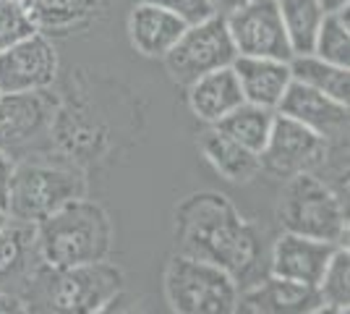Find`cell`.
Returning <instances> with one entry per match:
<instances>
[{"instance_id": "1", "label": "cell", "mask_w": 350, "mask_h": 314, "mask_svg": "<svg viewBox=\"0 0 350 314\" xmlns=\"http://www.w3.org/2000/svg\"><path fill=\"white\" fill-rule=\"evenodd\" d=\"M180 254L219 265L235 275L251 265L256 254L254 233L225 196L196 194L178 212Z\"/></svg>"}, {"instance_id": "2", "label": "cell", "mask_w": 350, "mask_h": 314, "mask_svg": "<svg viewBox=\"0 0 350 314\" xmlns=\"http://www.w3.org/2000/svg\"><path fill=\"white\" fill-rule=\"evenodd\" d=\"M34 246L37 259L53 270L100 262L110 254L113 225L100 205L79 196L34 225Z\"/></svg>"}, {"instance_id": "3", "label": "cell", "mask_w": 350, "mask_h": 314, "mask_svg": "<svg viewBox=\"0 0 350 314\" xmlns=\"http://www.w3.org/2000/svg\"><path fill=\"white\" fill-rule=\"evenodd\" d=\"M37 299L53 312H100L123 291V272L105 259L53 270L34 278Z\"/></svg>"}, {"instance_id": "4", "label": "cell", "mask_w": 350, "mask_h": 314, "mask_svg": "<svg viewBox=\"0 0 350 314\" xmlns=\"http://www.w3.org/2000/svg\"><path fill=\"white\" fill-rule=\"evenodd\" d=\"M165 293L175 312L228 314L238 304V283L219 265L178 254L165 272Z\"/></svg>"}, {"instance_id": "5", "label": "cell", "mask_w": 350, "mask_h": 314, "mask_svg": "<svg viewBox=\"0 0 350 314\" xmlns=\"http://www.w3.org/2000/svg\"><path fill=\"white\" fill-rule=\"evenodd\" d=\"M280 220L291 233L332 241L337 246H342V239L348 236L342 202L324 181L311 173H295L288 179L280 202Z\"/></svg>"}, {"instance_id": "6", "label": "cell", "mask_w": 350, "mask_h": 314, "mask_svg": "<svg viewBox=\"0 0 350 314\" xmlns=\"http://www.w3.org/2000/svg\"><path fill=\"white\" fill-rule=\"evenodd\" d=\"M79 196H84V181L73 170L27 163L14 168L5 212L11 220L37 225L50 212Z\"/></svg>"}, {"instance_id": "7", "label": "cell", "mask_w": 350, "mask_h": 314, "mask_svg": "<svg viewBox=\"0 0 350 314\" xmlns=\"http://www.w3.org/2000/svg\"><path fill=\"white\" fill-rule=\"evenodd\" d=\"M235 45L225 24V16H209L199 24H191L183 29L167 53H165V68L173 76V81L186 84L196 81L199 76L217 71L225 66H233Z\"/></svg>"}, {"instance_id": "8", "label": "cell", "mask_w": 350, "mask_h": 314, "mask_svg": "<svg viewBox=\"0 0 350 314\" xmlns=\"http://www.w3.org/2000/svg\"><path fill=\"white\" fill-rule=\"evenodd\" d=\"M225 24L238 55L291 60L293 47L280 18L278 0H248L225 14Z\"/></svg>"}, {"instance_id": "9", "label": "cell", "mask_w": 350, "mask_h": 314, "mask_svg": "<svg viewBox=\"0 0 350 314\" xmlns=\"http://www.w3.org/2000/svg\"><path fill=\"white\" fill-rule=\"evenodd\" d=\"M327 152H329V142L324 136L278 113L269 139L259 152V160H262V170L291 179L295 173H311L314 168H319L327 160Z\"/></svg>"}, {"instance_id": "10", "label": "cell", "mask_w": 350, "mask_h": 314, "mask_svg": "<svg viewBox=\"0 0 350 314\" xmlns=\"http://www.w3.org/2000/svg\"><path fill=\"white\" fill-rule=\"evenodd\" d=\"M58 74V53L53 42L34 31L0 53V94L47 90Z\"/></svg>"}, {"instance_id": "11", "label": "cell", "mask_w": 350, "mask_h": 314, "mask_svg": "<svg viewBox=\"0 0 350 314\" xmlns=\"http://www.w3.org/2000/svg\"><path fill=\"white\" fill-rule=\"evenodd\" d=\"M275 113L304 123L306 129L317 131L327 142H340L348 134V105L337 103L332 97L295 81V79L288 84Z\"/></svg>"}, {"instance_id": "12", "label": "cell", "mask_w": 350, "mask_h": 314, "mask_svg": "<svg viewBox=\"0 0 350 314\" xmlns=\"http://www.w3.org/2000/svg\"><path fill=\"white\" fill-rule=\"evenodd\" d=\"M337 244L285 231L272 252V275L304 285H319Z\"/></svg>"}, {"instance_id": "13", "label": "cell", "mask_w": 350, "mask_h": 314, "mask_svg": "<svg viewBox=\"0 0 350 314\" xmlns=\"http://www.w3.org/2000/svg\"><path fill=\"white\" fill-rule=\"evenodd\" d=\"M53 107L40 92L0 94V150L11 152L27 147L47 131Z\"/></svg>"}, {"instance_id": "14", "label": "cell", "mask_w": 350, "mask_h": 314, "mask_svg": "<svg viewBox=\"0 0 350 314\" xmlns=\"http://www.w3.org/2000/svg\"><path fill=\"white\" fill-rule=\"evenodd\" d=\"M321 299L314 285L293 283L285 278H267L246 293H238L235 312H264V314H304L319 312Z\"/></svg>"}, {"instance_id": "15", "label": "cell", "mask_w": 350, "mask_h": 314, "mask_svg": "<svg viewBox=\"0 0 350 314\" xmlns=\"http://www.w3.org/2000/svg\"><path fill=\"white\" fill-rule=\"evenodd\" d=\"M233 71L243 92V100L275 110L282 94L293 81L291 63L278 58H254V55H235Z\"/></svg>"}, {"instance_id": "16", "label": "cell", "mask_w": 350, "mask_h": 314, "mask_svg": "<svg viewBox=\"0 0 350 314\" xmlns=\"http://www.w3.org/2000/svg\"><path fill=\"white\" fill-rule=\"evenodd\" d=\"M241 103H246V100H243L233 66L209 71L189 84V105L193 116L212 126L225 118L230 110H235Z\"/></svg>"}, {"instance_id": "17", "label": "cell", "mask_w": 350, "mask_h": 314, "mask_svg": "<svg viewBox=\"0 0 350 314\" xmlns=\"http://www.w3.org/2000/svg\"><path fill=\"white\" fill-rule=\"evenodd\" d=\"M183 29H186V24L178 16L154 3H146V0H142L133 8L131 18H129L133 47L146 58H165V53L178 42Z\"/></svg>"}, {"instance_id": "18", "label": "cell", "mask_w": 350, "mask_h": 314, "mask_svg": "<svg viewBox=\"0 0 350 314\" xmlns=\"http://www.w3.org/2000/svg\"><path fill=\"white\" fill-rule=\"evenodd\" d=\"M199 147L204 152L206 163L217 170L219 176H225L228 181H251L262 173V160L256 152L241 147L238 142H233L230 136H225L219 129H209L202 134Z\"/></svg>"}, {"instance_id": "19", "label": "cell", "mask_w": 350, "mask_h": 314, "mask_svg": "<svg viewBox=\"0 0 350 314\" xmlns=\"http://www.w3.org/2000/svg\"><path fill=\"white\" fill-rule=\"evenodd\" d=\"M288 63H291V74L295 81L332 97L337 103H350V71L345 66L329 63L314 53L293 55Z\"/></svg>"}, {"instance_id": "20", "label": "cell", "mask_w": 350, "mask_h": 314, "mask_svg": "<svg viewBox=\"0 0 350 314\" xmlns=\"http://www.w3.org/2000/svg\"><path fill=\"white\" fill-rule=\"evenodd\" d=\"M275 116L278 113L269 110V107H262V105L254 103H241L225 118L217 120L215 129H219L225 136H230L241 147H246V150L259 155L264 150V144H267V139H269Z\"/></svg>"}, {"instance_id": "21", "label": "cell", "mask_w": 350, "mask_h": 314, "mask_svg": "<svg viewBox=\"0 0 350 314\" xmlns=\"http://www.w3.org/2000/svg\"><path fill=\"white\" fill-rule=\"evenodd\" d=\"M278 8L293 55L311 53L324 18V8L319 5V0H278Z\"/></svg>"}, {"instance_id": "22", "label": "cell", "mask_w": 350, "mask_h": 314, "mask_svg": "<svg viewBox=\"0 0 350 314\" xmlns=\"http://www.w3.org/2000/svg\"><path fill=\"white\" fill-rule=\"evenodd\" d=\"M31 257H37L34 225L8 220V225L0 231V280L24 272L29 267Z\"/></svg>"}, {"instance_id": "23", "label": "cell", "mask_w": 350, "mask_h": 314, "mask_svg": "<svg viewBox=\"0 0 350 314\" xmlns=\"http://www.w3.org/2000/svg\"><path fill=\"white\" fill-rule=\"evenodd\" d=\"M348 5L337 8V11H327L321 18V27L314 40V55L345 66L350 68V21H348Z\"/></svg>"}, {"instance_id": "24", "label": "cell", "mask_w": 350, "mask_h": 314, "mask_svg": "<svg viewBox=\"0 0 350 314\" xmlns=\"http://www.w3.org/2000/svg\"><path fill=\"white\" fill-rule=\"evenodd\" d=\"M321 309H332V312H348L350 304V254L348 246H337L329 265L321 275L319 285ZM319 309V312H321Z\"/></svg>"}, {"instance_id": "25", "label": "cell", "mask_w": 350, "mask_h": 314, "mask_svg": "<svg viewBox=\"0 0 350 314\" xmlns=\"http://www.w3.org/2000/svg\"><path fill=\"white\" fill-rule=\"evenodd\" d=\"M34 31H40L37 14L27 0H0V53Z\"/></svg>"}, {"instance_id": "26", "label": "cell", "mask_w": 350, "mask_h": 314, "mask_svg": "<svg viewBox=\"0 0 350 314\" xmlns=\"http://www.w3.org/2000/svg\"><path fill=\"white\" fill-rule=\"evenodd\" d=\"M146 3H154L165 11H170L173 16H178L186 27L191 24H199L209 16H215V3L212 0H146Z\"/></svg>"}, {"instance_id": "27", "label": "cell", "mask_w": 350, "mask_h": 314, "mask_svg": "<svg viewBox=\"0 0 350 314\" xmlns=\"http://www.w3.org/2000/svg\"><path fill=\"white\" fill-rule=\"evenodd\" d=\"M14 160L8 152L0 150V209L8 207V194H11V179H14Z\"/></svg>"}, {"instance_id": "28", "label": "cell", "mask_w": 350, "mask_h": 314, "mask_svg": "<svg viewBox=\"0 0 350 314\" xmlns=\"http://www.w3.org/2000/svg\"><path fill=\"white\" fill-rule=\"evenodd\" d=\"M215 3V11H217L219 16L230 14V11H235L238 5H243V3H248V0H212Z\"/></svg>"}, {"instance_id": "29", "label": "cell", "mask_w": 350, "mask_h": 314, "mask_svg": "<svg viewBox=\"0 0 350 314\" xmlns=\"http://www.w3.org/2000/svg\"><path fill=\"white\" fill-rule=\"evenodd\" d=\"M350 0H319V5L324 8V14L327 11H337V8H345Z\"/></svg>"}, {"instance_id": "30", "label": "cell", "mask_w": 350, "mask_h": 314, "mask_svg": "<svg viewBox=\"0 0 350 314\" xmlns=\"http://www.w3.org/2000/svg\"><path fill=\"white\" fill-rule=\"evenodd\" d=\"M8 220H11V218H8V212H5V209H0V231L8 225Z\"/></svg>"}]
</instances>
